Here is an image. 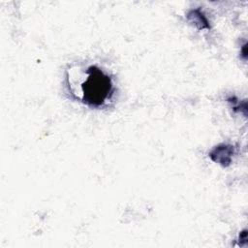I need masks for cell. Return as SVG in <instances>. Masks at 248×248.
<instances>
[{
    "instance_id": "obj_1",
    "label": "cell",
    "mask_w": 248,
    "mask_h": 248,
    "mask_svg": "<svg viewBox=\"0 0 248 248\" xmlns=\"http://www.w3.org/2000/svg\"><path fill=\"white\" fill-rule=\"evenodd\" d=\"M88 77L82 83L83 100L92 106H100L108 98L111 91V82L108 76L95 67H91Z\"/></svg>"
},
{
    "instance_id": "obj_2",
    "label": "cell",
    "mask_w": 248,
    "mask_h": 248,
    "mask_svg": "<svg viewBox=\"0 0 248 248\" xmlns=\"http://www.w3.org/2000/svg\"><path fill=\"white\" fill-rule=\"evenodd\" d=\"M216 154H217V158L215 159L216 161L222 162V163H228L230 162V158H231V148L227 147L225 148V145L223 147H218L216 150Z\"/></svg>"
}]
</instances>
